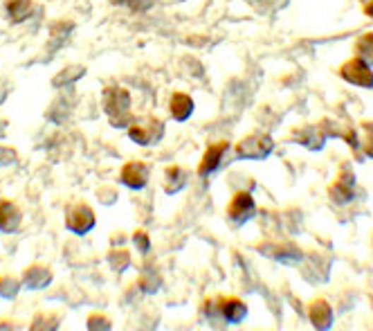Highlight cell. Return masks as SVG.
Wrapping results in <instances>:
<instances>
[{
  "label": "cell",
  "mask_w": 373,
  "mask_h": 331,
  "mask_svg": "<svg viewBox=\"0 0 373 331\" xmlns=\"http://www.w3.org/2000/svg\"><path fill=\"white\" fill-rule=\"evenodd\" d=\"M104 106L106 113L113 122V127H126L131 124V95L124 88H108L104 93Z\"/></svg>",
  "instance_id": "obj_1"
},
{
  "label": "cell",
  "mask_w": 373,
  "mask_h": 331,
  "mask_svg": "<svg viewBox=\"0 0 373 331\" xmlns=\"http://www.w3.org/2000/svg\"><path fill=\"white\" fill-rule=\"evenodd\" d=\"M272 149H275V142L266 133H252V136L243 138L236 144V153L245 161H266Z\"/></svg>",
  "instance_id": "obj_2"
},
{
  "label": "cell",
  "mask_w": 373,
  "mask_h": 331,
  "mask_svg": "<svg viewBox=\"0 0 373 331\" xmlns=\"http://www.w3.org/2000/svg\"><path fill=\"white\" fill-rule=\"evenodd\" d=\"M340 77L351 86H357V88H373V70L360 57H353L340 66Z\"/></svg>",
  "instance_id": "obj_3"
},
{
  "label": "cell",
  "mask_w": 373,
  "mask_h": 331,
  "mask_svg": "<svg viewBox=\"0 0 373 331\" xmlns=\"http://www.w3.org/2000/svg\"><path fill=\"white\" fill-rule=\"evenodd\" d=\"M66 226L74 235H85L95 228V212L85 203H72L66 210Z\"/></svg>",
  "instance_id": "obj_4"
},
{
  "label": "cell",
  "mask_w": 373,
  "mask_h": 331,
  "mask_svg": "<svg viewBox=\"0 0 373 331\" xmlns=\"http://www.w3.org/2000/svg\"><path fill=\"white\" fill-rule=\"evenodd\" d=\"M256 214V203L247 192H239L227 205V216L234 223H247Z\"/></svg>",
  "instance_id": "obj_5"
},
{
  "label": "cell",
  "mask_w": 373,
  "mask_h": 331,
  "mask_svg": "<svg viewBox=\"0 0 373 331\" xmlns=\"http://www.w3.org/2000/svg\"><path fill=\"white\" fill-rule=\"evenodd\" d=\"M129 136L138 144H155L160 138H162V124H160L158 120L146 122V124H133L131 122Z\"/></svg>",
  "instance_id": "obj_6"
},
{
  "label": "cell",
  "mask_w": 373,
  "mask_h": 331,
  "mask_svg": "<svg viewBox=\"0 0 373 331\" xmlns=\"http://www.w3.org/2000/svg\"><path fill=\"white\" fill-rule=\"evenodd\" d=\"M122 182L126 187L131 190H142L146 185V180H148V167L144 163H138V161H133L129 165H124L122 169Z\"/></svg>",
  "instance_id": "obj_7"
},
{
  "label": "cell",
  "mask_w": 373,
  "mask_h": 331,
  "mask_svg": "<svg viewBox=\"0 0 373 331\" xmlns=\"http://www.w3.org/2000/svg\"><path fill=\"white\" fill-rule=\"evenodd\" d=\"M230 149V144L223 140V142H216V144H209L207 149H205V156H203V163L201 167H198V174L201 176H209L211 171H216L220 161H223V156H225V151Z\"/></svg>",
  "instance_id": "obj_8"
},
{
  "label": "cell",
  "mask_w": 373,
  "mask_h": 331,
  "mask_svg": "<svg viewBox=\"0 0 373 331\" xmlns=\"http://www.w3.org/2000/svg\"><path fill=\"white\" fill-rule=\"evenodd\" d=\"M23 223V214L16 203L11 201H0V232H16Z\"/></svg>",
  "instance_id": "obj_9"
},
{
  "label": "cell",
  "mask_w": 373,
  "mask_h": 331,
  "mask_svg": "<svg viewBox=\"0 0 373 331\" xmlns=\"http://www.w3.org/2000/svg\"><path fill=\"white\" fill-rule=\"evenodd\" d=\"M218 309H220V315L225 318V323H230V325H239L247 315V304L243 300H236V298L220 300Z\"/></svg>",
  "instance_id": "obj_10"
},
{
  "label": "cell",
  "mask_w": 373,
  "mask_h": 331,
  "mask_svg": "<svg viewBox=\"0 0 373 331\" xmlns=\"http://www.w3.org/2000/svg\"><path fill=\"white\" fill-rule=\"evenodd\" d=\"M310 323H313L315 329H328L333 325V311H331V304L326 300H315L310 304Z\"/></svg>",
  "instance_id": "obj_11"
},
{
  "label": "cell",
  "mask_w": 373,
  "mask_h": 331,
  "mask_svg": "<svg viewBox=\"0 0 373 331\" xmlns=\"http://www.w3.org/2000/svg\"><path fill=\"white\" fill-rule=\"evenodd\" d=\"M52 279V273L43 266H30L23 275V284L28 289H45Z\"/></svg>",
  "instance_id": "obj_12"
},
{
  "label": "cell",
  "mask_w": 373,
  "mask_h": 331,
  "mask_svg": "<svg viewBox=\"0 0 373 331\" xmlns=\"http://www.w3.org/2000/svg\"><path fill=\"white\" fill-rule=\"evenodd\" d=\"M191 113H194V100H191L189 95L176 93V95L171 97V115H173V120L184 122Z\"/></svg>",
  "instance_id": "obj_13"
},
{
  "label": "cell",
  "mask_w": 373,
  "mask_h": 331,
  "mask_svg": "<svg viewBox=\"0 0 373 331\" xmlns=\"http://www.w3.org/2000/svg\"><path fill=\"white\" fill-rule=\"evenodd\" d=\"M331 199L335 203H349L353 201V176L346 180V176H340L338 180L333 182V187L328 190Z\"/></svg>",
  "instance_id": "obj_14"
},
{
  "label": "cell",
  "mask_w": 373,
  "mask_h": 331,
  "mask_svg": "<svg viewBox=\"0 0 373 331\" xmlns=\"http://www.w3.org/2000/svg\"><path fill=\"white\" fill-rule=\"evenodd\" d=\"M355 57H360L362 61H367L369 66H373V32L362 34L355 41Z\"/></svg>",
  "instance_id": "obj_15"
},
{
  "label": "cell",
  "mask_w": 373,
  "mask_h": 331,
  "mask_svg": "<svg viewBox=\"0 0 373 331\" xmlns=\"http://www.w3.org/2000/svg\"><path fill=\"white\" fill-rule=\"evenodd\" d=\"M167 185H165V190L169 192V194H176V192H180L184 185H186V174L180 169V167H169L167 169Z\"/></svg>",
  "instance_id": "obj_16"
},
{
  "label": "cell",
  "mask_w": 373,
  "mask_h": 331,
  "mask_svg": "<svg viewBox=\"0 0 373 331\" xmlns=\"http://www.w3.org/2000/svg\"><path fill=\"white\" fill-rule=\"evenodd\" d=\"M30 9H32L30 0H9V5H7V11H9V16L14 23H20V21L28 18Z\"/></svg>",
  "instance_id": "obj_17"
},
{
  "label": "cell",
  "mask_w": 373,
  "mask_h": 331,
  "mask_svg": "<svg viewBox=\"0 0 373 331\" xmlns=\"http://www.w3.org/2000/svg\"><path fill=\"white\" fill-rule=\"evenodd\" d=\"M129 262H131V257H129V252H124V250H115L113 255H110V264H113L117 271H124V268L129 266Z\"/></svg>",
  "instance_id": "obj_18"
},
{
  "label": "cell",
  "mask_w": 373,
  "mask_h": 331,
  "mask_svg": "<svg viewBox=\"0 0 373 331\" xmlns=\"http://www.w3.org/2000/svg\"><path fill=\"white\" fill-rule=\"evenodd\" d=\"M365 153L373 158V122H365Z\"/></svg>",
  "instance_id": "obj_19"
},
{
  "label": "cell",
  "mask_w": 373,
  "mask_h": 331,
  "mask_svg": "<svg viewBox=\"0 0 373 331\" xmlns=\"http://www.w3.org/2000/svg\"><path fill=\"white\" fill-rule=\"evenodd\" d=\"M81 75H83V68H70L64 77L59 75V77L54 79V83H61V86H64V83H68V81H72V79H77V77H81Z\"/></svg>",
  "instance_id": "obj_20"
},
{
  "label": "cell",
  "mask_w": 373,
  "mask_h": 331,
  "mask_svg": "<svg viewBox=\"0 0 373 331\" xmlns=\"http://www.w3.org/2000/svg\"><path fill=\"white\" fill-rule=\"evenodd\" d=\"M133 241L138 243V246H140V250H142V252H146V250H148V239H146V235H144V232H138V235L133 237Z\"/></svg>",
  "instance_id": "obj_21"
},
{
  "label": "cell",
  "mask_w": 373,
  "mask_h": 331,
  "mask_svg": "<svg viewBox=\"0 0 373 331\" xmlns=\"http://www.w3.org/2000/svg\"><path fill=\"white\" fill-rule=\"evenodd\" d=\"M104 323V318H90V323H88V329H97V327H102V329H110V325H102Z\"/></svg>",
  "instance_id": "obj_22"
},
{
  "label": "cell",
  "mask_w": 373,
  "mask_h": 331,
  "mask_svg": "<svg viewBox=\"0 0 373 331\" xmlns=\"http://www.w3.org/2000/svg\"><path fill=\"white\" fill-rule=\"evenodd\" d=\"M365 14L373 18V0H369V3L365 5Z\"/></svg>",
  "instance_id": "obj_23"
},
{
  "label": "cell",
  "mask_w": 373,
  "mask_h": 331,
  "mask_svg": "<svg viewBox=\"0 0 373 331\" xmlns=\"http://www.w3.org/2000/svg\"><path fill=\"white\" fill-rule=\"evenodd\" d=\"M117 3H129V5L133 7V5H135V0H117Z\"/></svg>",
  "instance_id": "obj_24"
}]
</instances>
